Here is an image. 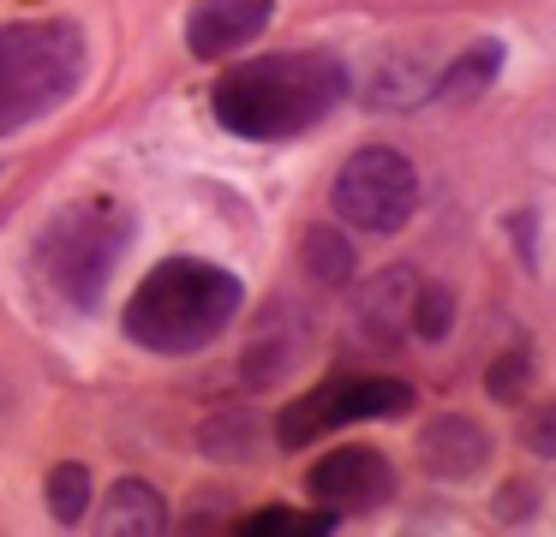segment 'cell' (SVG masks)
Instances as JSON below:
<instances>
[{
  "mask_svg": "<svg viewBox=\"0 0 556 537\" xmlns=\"http://www.w3.org/2000/svg\"><path fill=\"white\" fill-rule=\"evenodd\" d=\"M341 95H348V72H341L336 54H264L222 72L210 107H216L222 131H233V138L276 143L329 119Z\"/></svg>",
  "mask_w": 556,
  "mask_h": 537,
  "instance_id": "obj_1",
  "label": "cell"
},
{
  "mask_svg": "<svg viewBox=\"0 0 556 537\" xmlns=\"http://www.w3.org/2000/svg\"><path fill=\"white\" fill-rule=\"evenodd\" d=\"M245 286L233 269L204 257H168L126 298V341L156 358H192L233 329Z\"/></svg>",
  "mask_w": 556,
  "mask_h": 537,
  "instance_id": "obj_2",
  "label": "cell"
},
{
  "mask_svg": "<svg viewBox=\"0 0 556 537\" xmlns=\"http://www.w3.org/2000/svg\"><path fill=\"white\" fill-rule=\"evenodd\" d=\"M126 239H132V221L114 203H78L42 239V274H49V286L66 305L90 310L102 298V286H109L114 263H121Z\"/></svg>",
  "mask_w": 556,
  "mask_h": 537,
  "instance_id": "obj_3",
  "label": "cell"
},
{
  "mask_svg": "<svg viewBox=\"0 0 556 537\" xmlns=\"http://www.w3.org/2000/svg\"><path fill=\"white\" fill-rule=\"evenodd\" d=\"M329 203H336V215L353 233H401L413 221V209H419V167L401 150H389V143L353 150L336 174Z\"/></svg>",
  "mask_w": 556,
  "mask_h": 537,
  "instance_id": "obj_4",
  "label": "cell"
},
{
  "mask_svg": "<svg viewBox=\"0 0 556 537\" xmlns=\"http://www.w3.org/2000/svg\"><path fill=\"white\" fill-rule=\"evenodd\" d=\"M407 406H413V388L401 376H336V382H317L312 394H300L293 406H281L276 442L281 448H312L329 430L365 424V418H395Z\"/></svg>",
  "mask_w": 556,
  "mask_h": 537,
  "instance_id": "obj_5",
  "label": "cell"
},
{
  "mask_svg": "<svg viewBox=\"0 0 556 537\" xmlns=\"http://www.w3.org/2000/svg\"><path fill=\"white\" fill-rule=\"evenodd\" d=\"M305 489L336 513H371L395 496V465L377 448H336L305 472Z\"/></svg>",
  "mask_w": 556,
  "mask_h": 537,
  "instance_id": "obj_6",
  "label": "cell"
},
{
  "mask_svg": "<svg viewBox=\"0 0 556 537\" xmlns=\"http://www.w3.org/2000/svg\"><path fill=\"white\" fill-rule=\"evenodd\" d=\"M269 18H276V0H198L186 12V48L198 60H222L252 36H264Z\"/></svg>",
  "mask_w": 556,
  "mask_h": 537,
  "instance_id": "obj_7",
  "label": "cell"
},
{
  "mask_svg": "<svg viewBox=\"0 0 556 537\" xmlns=\"http://www.w3.org/2000/svg\"><path fill=\"white\" fill-rule=\"evenodd\" d=\"M419 460L431 477H448V484H467L491 465V436H484L472 418L460 412H443L419 430Z\"/></svg>",
  "mask_w": 556,
  "mask_h": 537,
  "instance_id": "obj_8",
  "label": "cell"
},
{
  "mask_svg": "<svg viewBox=\"0 0 556 537\" xmlns=\"http://www.w3.org/2000/svg\"><path fill=\"white\" fill-rule=\"evenodd\" d=\"M97 532H109V537H156V532H168V501H162L150 484L126 477V484H114L109 496H102Z\"/></svg>",
  "mask_w": 556,
  "mask_h": 537,
  "instance_id": "obj_9",
  "label": "cell"
},
{
  "mask_svg": "<svg viewBox=\"0 0 556 537\" xmlns=\"http://www.w3.org/2000/svg\"><path fill=\"white\" fill-rule=\"evenodd\" d=\"M413 269H383L371 281V293H365L359 305V322H371L377 341H395L401 329H407V310H413Z\"/></svg>",
  "mask_w": 556,
  "mask_h": 537,
  "instance_id": "obj_10",
  "label": "cell"
},
{
  "mask_svg": "<svg viewBox=\"0 0 556 537\" xmlns=\"http://www.w3.org/2000/svg\"><path fill=\"white\" fill-rule=\"evenodd\" d=\"M496 66H503V42H472L467 54L455 60V66L443 72V84H437V95H448V102H472V95L484 90V84L496 78Z\"/></svg>",
  "mask_w": 556,
  "mask_h": 537,
  "instance_id": "obj_11",
  "label": "cell"
},
{
  "mask_svg": "<svg viewBox=\"0 0 556 537\" xmlns=\"http://www.w3.org/2000/svg\"><path fill=\"white\" fill-rule=\"evenodd\" d=\"M42 496H49L54 525H78V520L90 513V465L61 460V465L49 472V484H42Z\"/></svg>",
  "mask_w": 556,
  "mask_h": 537,
  "instance_id": "obj_12",
  "label": "cell"
},
{
  "mask_svg": "<svg viewBox=\"0 0 556 537\" xmlns=\"http://www.w3.org/2000/svg\"><path fill=\"white\" fill-rule=\"evenodd\" d=\"M341 513H305V508H257L240 520L245 537H317V532H336Z\"/></svg>",
  "mask_w": 556,
  "mask_h": 537,
  "instance_id": "obj_13",
  "label": "cell"
},
{
  "mask_svg": "<svg viewBox=\"0 0 556 537\" xmlns=\"http://www.w3.org/2000/svg\"><path fill=\"white\" fill-rule=\"evenodd\" d=\"M305 269H312L317 281L341 286L353 274V239L341 233V227H312V233H305Z\"/></svg>",
  "mask_w": 556,
  "mask_h": 537,
  "instance_id": "obj_14",
  "label": "cell"
},
{
  "mask_svg": "<svg viewBox=\"0 0 556 537\" xmlns=\"http://www.w3.org/2000/svg\"><path fill=\"white\" fill-rule=\"evenodd\" d=\"M198 448H204L210 460H245V453L257 448V418L252 412H216L204 424V436H198Z\"/></svg>",
  "mask_w": 556,
  "mask_h": 537,
  "instance_id": "obj_15",
  "label": "cell"
},
{
  "mask_svg": "<svg viewBox=\"0 0 556 537\" xmlns=\"http://www.w3.org/2000/svg\"><path fill=\"white\" fill-rule=\"evenodd\" d=\"M448 317H455V293H448V286H413L407 334H419V341H443Z\"/></svg>",
  "mask_w": 556,
  "mask_h": 537,
  "instance_id": "obj_16",
  "label": "cell"
},
{
  "mask_svg": "<svg viewBox=\"0 0 556 537\" xmlns=\"http://www.w3.org/2000/svg\"><path fill=\"white\" fill-rule=\"evenodd\" d=\"M527 382H532V358L527 353H503L491 365V376H484V388H491V400L515 406L520 394H527Z\"/></svg>",
  "mask_w": 556,
  "mask_h": 537,
  "instance_id": "obj_17",
  "label": "cell"
},
{
  "mask_svg": "<svg viewBox=\"0 0 556 537\" xmlns=\"http://www.w3.org/2000/svg\"><path fill=\"white\" fill-rule=\"evenodd\" d=\"M532 501H539V496H532V489L527 484H515V489H503V496H496V520H527V508H532Z\"/></svg>",
  "mask_w": 556,
  "mask_h": 537,
  "instance_id": "obj_18",
  "label": "cell"
},
{
  "mask_svg": "<svg viewBox=\"0 0 556 537\" xmlns=\"http://www.w3.org/2000/svg\"><path fill=\"white\" fill-rule=\"evenodd\" d=\"M532 448H539V453H556V424H551V412H532Z\"/></svg>",
  "mask_w": 556,
  "mask_h": 537,
  "instance_id": "obj_19",
  "label": "cell"
}]
</instances>
